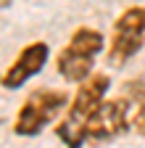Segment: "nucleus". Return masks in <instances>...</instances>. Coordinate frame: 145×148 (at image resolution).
<instances>
[{
	"label": "nucleus",
	"mask_w": 145,
	"mask_h": 148,
	"mask_svg": "<svg viewBox=\"0 0 145 148\" xmlns=\"http://www.w3.org/2000/svg\"><path fill=\"white\" fill-rule=\"evenodd\" d=\"M108 90H111V77L103 71H93L87 79L79 82V87L71 95L61 122L56 124V135L63 145L77 148V145L87 143V122L93 116V111L106 101Z\"/></svg>",
	"instance_id": "obj_1"
},
{
	"label": "nucleus",
	"mask_w": 145,
	"mask_h": 148,
	"mask_svg": "<svg viewBox=\"0 0 145 148\" xmlns=\"http://www.w3.org/2000/svg\"><path fill=\"white\" fill-rule=\"evenodd\" d=\"M106 48V37L103 32L93 29V27H79L71 32L69 45L58 53L56 58V69L66 82L79 85L82 79H87L95 71V58Z\"/></svg>",
	"instance_id": "obj_2"
},
{
	"label": "nucleus",
	"mask_w": 145,
	"mask_h": 148,
	"mask_svg": "<svg viewBox=\"0 0 145 148\" xmlns=\"http://www.w3.org/2000/svg\"><path fill=\"white\" fill-rule=\"evenodd\" d=\"M69 92L56 87H40L24 98L19 114L13 119V132L19 138H34L48 124H53L69 106Z\"/></svg>",
	"instance_id": "obj_3"
},
{
	"label": "nucleus",
	"mask_w": 145,
	"mask_h": 148,
	"mask_svg": "<svg viewBox=\"0 0 145 148\" xmlns=\"http://www.w3.org/2000/svg\"><path fill=\"white\" fill-rule=\"evenodd\" d=\"M145 45V5H129L114 21V34L108 40V64L124 66Z\"/></svg>",
	"instance_id": "obj_4"
},
{
	"label": "nucleus",
	"mask_w": 145,
	"mask_h": 148,
	"mask_svg": "<svg viewBox=\"0 0 145 148\" xmlns=\"http://www.w3.org/2000/svg\"><path fill=\"white\" fill-rule=\"evenodd\" d=\"M132 124L129 98H106L87 122V143H111Z\"/></svg>",
	"instance_id": "obj_5"
},
{
	"label": "nucleus",
	"mask_w": 145,
	"mask_h": 148,
	"mask_svg": "<svg viewBox=\"0 0 145 148\" xmlns=\"http://www.w3.org/2000/svg\"><path fill=\"white\" fill-rule=\"evenodd\" d=\"M50 58V45L37 40V42H29L19 50V56L13 58V64L5 69V74L0 77V85L5 90H19L24 82H29L32 77H37V74L45 69Z\"/></svg>",
	"instance_id": "obj_6"
},
{
	"label": "nucleus",
	"mask_w": 145,
	"mask_h": 148,
	"mask_svg": "<svg viewBox=\"0 0 145 148\" xmlns=\"http://www.w3.org/2000/svg\"><path fill=\"white\" fill-rule=\"evenodd\" d=\"M132 130H135L140 138H145V95H142V101H140L137 111L132 114Z\"/></svg>",
	"instance_id": "obj_7"
}]
</instances>
